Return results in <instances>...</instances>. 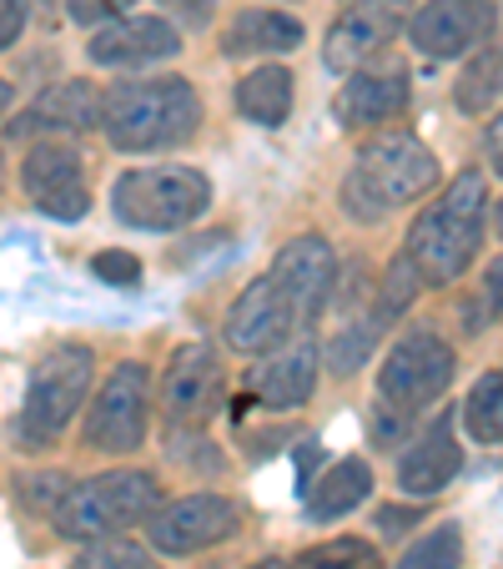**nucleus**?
<instances>
[{
  "instance_id": "1",
  "label": "nucleus",
  "mask_w": 503,
  "mask_h": 569,
  "mask_svg": "<svg viewBox=\"0 0 503 569\" xmlns=\"http://www.w3.org/2000/svg\"><path fill=\"white\" fill-rule=\"evenodd\" d=\"M101 127L117 151H167L182 147L202 127V101L182 76L121 81L101 97Z\"/></svg>"
},
{
  "instance_id": "2",
  "label": "nucleus",
  "mask_w": 503,
  "mask_h": 569,
  "mask_svg": "<svg viewBox=\"0 0 503 569\" xmlns=\"http://www.w3.org/2000/svg\"><path fill=\"white\" fill-rule=\"evenodd\" d=\"M433 182H439V157L413 131H388L358 151L343 182V207L358 222H383L393 207L418 202Z\"/></svg>"
},
{
  "instance_id": "3",
  "label": "nucleus",
  "mask_w": 503,
  "mask_h": 569,
  "mask_svg": "<svg viewBox=\"0 0 503 569\" xmlns=\"http://www.w3.org/2000/svg\"><path fill=\"white\" fill-rule=\"evenodd\" d=\"M483 207H489L483 172H459L449 182V192H443V202H433L408 227V258L418 262V272L433 288L459 282L463 268L473 262V252L483 242Z\"/></svg>"
},
{
  "instance_id": "4",
  "label": "nucleus",
  "mask_w": 503,
  "mask_h": 569,
  "mask_svg": "<svg viewBox=\"0 0 503 569\" xmlns=\"http://www.w3.org/2000/svg\"><path fill=\"white\" fill-rule=\"evenodd\" d=\"M161 509V489L151 473L117 469L66 489V499L51 509V525L61 539H107L131 525H151Z\"/></svg>"
},
{
  "instance_id": "5",
  "label": "nucleus",
  "mask_w": 503,
  "mask_h": 569,
  "mask_svg": "<svg viewBox=\"0 0 503 569\" xmlns=\"http://www.w3.org/2000/svg\"><path fill=\"white\" fill-rule=\"evenodd\" d=\"M111 207L127 227L177 232L212 207V182L197 167H141V172H127L111 187Z\"/></svg>"
},
{
  "instance_id": "6",
  "label": "nucleus",
  "mask_w": 503,
  "mask_h": 569,
  "mask_svg": "<svg viewBox=\"0 0 503 569\" xmlns=\"http://www.w3.org/2000/svg\"><path fill=\"white\" fill-rule=\"evenodd\" d=\"M91 378H97V363H91V348H81V343H61L36 363L31 383H26L21 423H16L26 449H46L76 419V409L91 393Z\"/></svg>"
},
{
  "instance_id": "7",
  "label": "nucleus",
  "mask_w": 503,
  "mask_h": 569,
  "mask_svg": "<svg viewBox=\"0 0 503 569\" xmlns=\"http://www.w3.org/2000/svg\"><path fill=\"white\" fill-rule=\"evenodd\" d=\"M449 383H453V348L433 328H413V333H403L388 348L383 373H378V403L408 419V413L439 403Z\"/></svg>"
},
{
  "instance_id": "8",
  "label": "nucleus",
  "mask_w": 503,
  "mask_h": 569,
  "mask_svg": "<svg viewBox=\"0 0 503 569\" xmlns=\"http://www.w3.org/2000/svg\"><path fill=\"white\" fill-rule=\"evenodd\" d=\"M147 419H151V373L147 363H117L111 378L101 383L97 403L87 419V449L101 453H131L147 439Z\"/></svg>"
},
{
  "instance_id": "9",
  "label": "nucleus",
  "mask_w": 503,
  "mask_h": 569,
  "mask_svg": "<svg viewBox=\"0 0 503 569\" xmlns=\"http://www.w3.org/2000/svg\"><path fill=\"white\" fill-rule=\"evenodd\" d=\"M21 182H26V192H31V202L41 207L46 217H56V222H81V217L91 212V187H87V177H81V151L66 147L61 137L26 151Z\"/></svg>"
},
{
  "instance_id": "10",
  "label": "nucleus",
  "mask_w": 503,
  "mask_h": 569,
  "mask_svg": "<svg viewBox=\"0 0 503 569\" xmlns=\"http://www.w3.org/2000/svg\"><path fill=\"white\" fill-rule=\"evenodd\" d=\"M493 26H499L493 0H429L408 21V36H413V51L433 56V61H449V56L479 51L493 36Z\"/></svg>"
},
{
  "instance_id": "11",
  "label": "nucleus",
  "mask_w": 503,
  "mask_h": 569,
  "mask_svg": "<svg viewBox=\"0 0 503 569\" xmlns=\"http://www.w3.org/2000/svg\"><path fill=\"white\" fill-rule=\"evenodd\" d=\"M222 409V363L207 343H187L172 353L167 378H161V413L172 419V429H197Z\"/></svg>"
},
{
  "instance_id": "12",
  "label": "nucleus",
  "mask_w": 503,
  "mask_h": 569,
  "mask_svg": "<svg viewBox=\"0 0 503 569\" xmlns=\"http://www.w3.org/2000/svg\"><path fill=\"white\" fill-rule=\"evenodd\" d=\"M408 11H413V0H353V6L332 21L322 61H328L332 71H358L368 56H378L403 31Z\"/></svg>"
},
{
  "instance_id": "13",
  "label": "nucleus",
  "mask_w": 503,
  "mask_h": 569,
  "mask_svg": "<svg viewBox=\"0 0 503 569\" xmlns=\"http://www.w3.org/2000/svg\"><path fill=\"white\" fill-rule=\"evenodd\" d=\"M237 505L222 495H182L177 505L157 509V519L147 525L151 545L161 555H197V549L222 545L227 535H237Z\"/></svg>"
},
{
  "instance_id": "14",
  "label": "nucleus",
  "mask_w": 503,
  "mask_h": 569,
  "mask_svg": "<svg viewBox=\"0 0 503 569\" xmlns=\"http://www.w3.org/2000/svg\"><path fill=\"white\" fill-rule=\"evenodd\" d=\"M292 322H298V308H292V298L282 292V282L268 272V278L247 282V288L237 292L232 312H227V343H232L237 353H272L278 343L292 338Z\"/></svg>"
},
{
  "instance_id": "15",
  "label": "nucleus",
  "mask_w": 503,
  "mask_h": 569,
  "mask_svg": "<svg viewBox=\"0 0 503 569\" xmlns=\"http://www.w3.org/2000/svg\"><path fill=\"white\" fill-rule=\"evenodd\" d=\"M272 278H278L282 292L292 298L298 318H318V312L328 308L332 288H338V252H332L328 237L302 232V237H292L288 248L278 252Z\"/></svg>"
},
{
  "instance_id": "16",
  "label": "nucleus",
  "mask_w": 503,
  "mask_h": 569,
  "mask_svg": "<svg viewBox=\"0 0 503 569\" xmlns=\"http://www.w3.org/2000/svg\"><path fill=\"white\" fill-rule=\"evenodd\" d=\"M182 51V36L157 16H131V21H111L91 36L87 56L97 66H117V71H141V66L172 61Z\"/></svg>"
},
{
  "instance_id": "17",
  "label": "nucleus",
  "mask_w": 503,
  "mask_h": 569,
  "mask_svg": "<svg viewBox=\"0 0 503 569\" xmlns=\"http://www.w3.org/2000/svg\"><path fill=\"white\" fill-rule=\"evenodd\" d=\"M408 107V71L398 61L358 66L338 91V121L343 127H383Z\"/></svg>"
},
{
  "instance_id": "18",
  "label": "nucleus",
  "mask_w": 503,
  "mask_h": 569,
  "mask_svg": "<svg viewBox=\"0 0 503 569\" xmlns=\"http://www.w3.org/2000/svg\"><path fill=\"white\" fill-rule=\"evenodd\" d=\"M459 469H463V449L453 443L449 419H439L398 459V483H403V495H413V499H433L459 479Z\"/></svg>"
},
{
  "instance_id": "19",
  "label": "nucleus",
  "mask_w": 503,
  "mask_h": 569,
  "mask_svg": "<svg viewBox=\"0 0 503 569\" xmlns=\"http://www.w3.org/2000/svg\"><path fill=\"white\" fill-rule=\"evenodd\" d=\"M312 383H318V348H312V338L288 343L278 358H268L252 373V388H258V398L268 409H298V403H308Z\"/></svg>"
},
{
  "instance_id": "20",
  "label": "nucleus",
  "mask_w": 503,
  "mask_h": 569,
  "mask_svg": "<svg viewBox=\"0 0 503 569\" xmlns=\"http://www.w3.org/2000/svg\"><path fill=\"white\" fill-rule=\"evenodd\" d=\"M101 121V97L91 81H61L51 87L41 101H36L26 117L11 121V137L21 131H87Z\"/></svg>"
},
{
  "instance_id": "21",
  "label": "nucleus",
  "mask_w": 503,
  "mask_h": 569,
  "mask_svg": "<svg viewBox=\"0 0 503 569\" xmlns=\"http://www.w3.org/2000/svg\"><path fill=\"white\" fill-rule=\"evenodd\" d=\"M302 46V21L288 11H242L232 16L222 36L227 56H268V51H298Z\"/></svg>"
},
{
  "instance_id": "22",
  "label": "nucleus",
  "mask_w": 503,
  "mask_h": 569,
  "mask_svg": "<svg viewBox=\"0 0 503 569\" xmlns=\"http://www.w3.org/2000/svg\"><path fill=\"white\" fill-rule=\"evenodd\" d=\"M368 489H373V473H368V463L363 459H338L308 489V515L322 519V525H328V519H343V515H353V509L363 505Z\"/></svg>"
},
{
  "instance_id": "23",
  "label": "nucleus",
  "mask_w": 503,
  "mask_h": 569,
  "mask_svg": "<svg viewBox=\"0 0 503 569\" xmlns=\"http://www.w3.org/2000/svg\"><path fill=\"white\" fill-rule=\"evenodd\" d=\"M237 111L258 127H282L292 111V76L282 66H262V71L237 81Z\"/></svg>"
},
{
  "instance_id": "24",
  "label": "nucleus",
  "mask_w": 503,
  "mask_h": 569,
  "mask_svg": "<svg viewBox=\"0 0 503 569\" xmlns=\"http://www.w3.org/2000/svg\"><path fill=\"white\" fill-rule=\"evenodd\" d=\"M463 429L473 443H503V373H483L463 398Z\"/></svg>"
},
{
  "instance_id": "25",
  "label": "nucleus",
  "mask_w": 503,
  "mask_h": 569,
  "mask_svg": "<svg viewBox=\"0 0 503 569\" xmlns=\"http://www.w3.org/2000/svg\"><path fill=\"white\" fill-rule=\"evenodd\" d=\"M292 569H383V559H378V549L368 539L343 535V539H328V545L302 549L292 559Z\"/></svg>"
},
{
  "instance_id": "26",
  "label": "nucleus",
  "mask_w": 503,
  "mask_h": 569,
  "mask_svg": "<svg viewBox=\"0 0 503 569\" xmlns=\"http://www.w3.org/2000/svg\"><path fill=\"white\" fill-rule=\"evenodd\" d=\"M503 91V56L499 51H483V56H473V66L463 71V81H459V111H469V117H479V111H489L493 107V97Z\"/></svg>"
},
{
  "instance_id": "27",
  "label": "nucleus",
  "mask_w": 503,
  "mask_h": 569,
  "mask_svg": "<svg viewBox=\"0 0 503 569\" xmlns=\"http://www.w3.org/2000/svg\"><path fill=\"white\" fill-rule=\"evenodd\" d=\"M378 312H368V318H353V322H343V333L332 338V348H328V368L332 373H358V368L373 358V343H378Z\"/></svg>"
},
{
  "instance_id": "28",
  "label": "nucleus",
  "mask_w": 503,
  "mask_h": 569,
  "mask_svg": "<svg viewBox=\"0 0 503 569\" xmlns=\"http://www.w3.org/2000/svg\"><path fill=\"white\" fill-rule=\"evenodd\" d=\"M463 565V529L459 525H439L418 539L393 569H459Z\"/></svg>"
},
{
  "instance_id": "29",
  "label": "nucleus",
  "mask_w": 503,
  "mask_h": 569,
  "mask_svg": "<svg viewBox=\"0 0 503 569\" xmlns=\"http://www.w3.org/2000/svg\"><path fill=\"white\" fill-rule=\"evenodd\" d=\"M71 569H161L151 555H141V545L131 539H91L81 555L71 559Z\"/></svg>"
},
{
  "instance_id": "30",
  "label": "nucleus",
  "mask_w": 503,
  "mask_h": 569,
  "mask_svg": "<svg viewBox=\"0 0 503 569\" xmlns=\"http://www.w3.org/2000/svg\"><path fill=\"white\" fill-rule=\"evenodd\" d=\"M423 282H429V278H423V272H418V262L403 252V258H398L393 268H388L383 288H378V308H373V312H378V322L398 318V312H403L408 302L418 298V288H423Z\"/></svg>"
},
{
  "instance_id": "31",
  "label": "nucleus",
  "mask_w": 503,
  "mask_h": 569,
  "mask_svg": "<svg viewBox=\"0 0 503 569\" xmlns=\"http://www.w3.org/2000/svg\"><path fill=\"white\" fill-rule=\"evenodd\" d=\"M91 272H97L101 282H111V288H131V282H141V258L127 248H107L91 258Z\"/></svg>"
},
{
  "instance_id": "32",
  "label": "nucleus",
  "mask_w": 503,
  "mask_h": 569,
  "mask_svg": "<svg viewBox=\"0 0 503 569\" xmlns=\"http://www.w3.org/2000/svg\"><path fill=\"white\" fill-rule=\"evenodd\" d=\"M137 0H66V11H71V21L81 26H111L117 16H127Z\"/></svg>"
},
{
  "instance_id": "33",
  "label": "nucleus",
  "mask_w": 503,
  "mask_h": 569,
  "mask_svg": "<svg viewBox=\"0 0 503 569\" xmlns=\"http://www.w3.org/2000/svg\"><path fill=\"white\" fill-rule=\"evenodd\" d=\"M483 312L503 318V258H493L489 272H483Z\"/></svg>"
},
{
  "instance_id": "34",
  "label": "nucleus",
  "mask_w": 503,
  "mask_h": 569,
  "mask_svg": "<svg viewBox=\"0 0 503 569\" xmlns=\"http://www.w3.org/2000/svg\"><path fill=\"white\" fill-rule=\"evenodd\" d=\"M177 16H182L187 31H202L207 21H212V0H167Z\"/></svg>"
},
{
  "instance_id": "35",
  "label": "nucleus",
  "mask_w": 503,
  "mask_h": 569,
  "mask_svg": "<svg viewBox=\"0 0 503 569\" xmlns=\"http://www.w3.org/2000/svg\"><path fill=\"white\" fill-rule=\"evenodd\" d=\"M26 26V0H6V21H0V46H16Z\"/></svg>"
},
{
  "instance_id": "36",
  "label": "nucleus",
  "mask_w": 503,
  "mask_h": 569,
  "mask_svg": "<svg viewBox=\"0 0 503 569\" xmlns=\"http://www.w3.org/2000/svg\"><path fill=\"white\" fill-rule=\"evenodd\" d=\"M483 151H489V167L503 177V111L489 121V131H483Z\"/></svg>"
},
{
  "instance_id": "37",
  "label": "nucleus",
  "mask_w": 503,
  "mask_h": 569,
  "mask_svg": "<svg viewBox=\"0 0 503 569\" xmlns=\"http://www.w3.org/2000/svg\"><path fill=\"white\" fill-rule=\"evenodd\" d=\"M318 459H322V449H318V443H302V449H298V495H302V489H312V483H318V479H312V469H318Z\"/></svg>"
},
{
  "instance_id": "38",
  "label": "nucleus",
  "mask_w": 503,
  "mask_h": 569,
  "mask_svg": "<svg viewBox=\"0 0 503 569\" xmlns=\"http://www.w3.org/2000/svg\"><path fill=\"white\" fill-rule=\"evenodd\" d=\"M383 535H398V529H408L413 525V509H378V519H373Z\"/></svg>"
},
{
  "instance_id": "39",
  "label": "nucleus",
  "mask_w": 503,
  "mask_h": 569,
  "mask_svg": "<svg viewBox=\"0 0 503 569\" xmlns=\"http://www.w3.org/2000/svg\"><path fill=\"white\" fill-rule=\"evenodd\" d=\"M247 569H292V565H282V559H258V565H247Z\"/></svg>"
},
{
  "instance_id": "40",
  "label": "nucleus",
  "mask_w": 503,
  "mask_h": 569,
  "mask_svg": "<svg viewBox=\"0 0 503 569\" xmlns=\"http://www.w3.org/2000/svg\"><path fill=\"white\" fill-rule=\"evenodd\" d=\"M493 227H499V237H503V202L493 207Z\"/></svg>"
}]
</instances>
